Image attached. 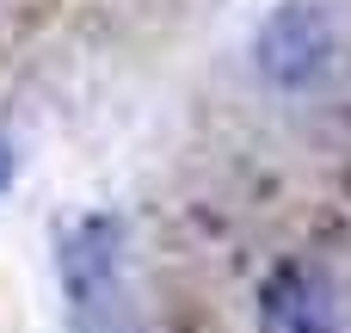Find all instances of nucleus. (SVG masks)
I'll use <instances>...</instances> for the list:
<instances>
[{
    "label": "nucleus",
    "mask_w": 351,
    "mask_h": 333,
    "mask_svg": "<svg viewBox=\"0 0 351 333\" xmlns=\"http://www.w3.org/2000/svg\"><path fill=\"white\" fill-rule=\"evenodd\" d=\"M6 185H12V142L0 136V192H6Z\"/></svg>",
    "instance_id": "nucleus-3"
},
{
    "label": "nucleus",
    "mask_w": 351,
    "mask_h": 333,
    "mask_svg": "<svg viewBox=\"0 0 351 333\" xmlns=\"http://www.w3.org/2000/svg\"><path fill=\"white\" fill-rule=\"evenodd\" d=\"M321 62H327V19L315 12V6H284L265 31H259V68L271 74V80H284V87H302V80H315L321 74Z\"/></svg>",
    "instance_id": "nucleus-2"
},
{
    "label": "nucleus",
    "mask_w": 351,
    "mask_h": 333,
    "mask_svg": "<svg viewBox=\"0 0 351 333\" xmlns=\"http://www.w3.org/2000/svg\"><path fill=\"white\" fill-rule=\"evenodd\" d=\"M259 333H339L327 284L302 260H284L278 272H265V284H259Z\"/></svg>",
    "instance_id": "nucleus-1"
}]
</instances>
